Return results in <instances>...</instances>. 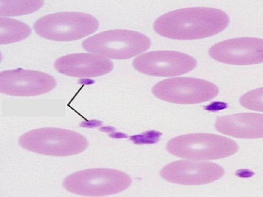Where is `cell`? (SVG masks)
Wrapping results in <instances>:
<instances>
[{
	"mask_svg": "<svg viewBox=\"0 0 263 197\" xmlns=\"http://www.w3.org/2000/svg\"><path fill=\"white\" fill-rule=\"evenodd\" d=\"M229 24V15L223 11L209 7H192L162 15L155 22L154 29L164 37L194 40L218 34Z\"/></svg>",
	"mask_w": 263,
	"mask_h": 197,
	"instance_id": "1",
	"label": "cell"
},
{
	"mask_svg": "<svg viewBox=\"0 0 263 197\" xmlns=\"http://www.w3.org/2000/svg\"><path fill=\"white\" fill-rule=\"evenodd\" d=\"M18 143L24 150L54 157L76 155L88 146L87 138L76 131L50 127L30 130L20 136Z\"/></svg>",
	"mask_w": 263,
	"mask_h": 197,
	"instance_id": "2",
	"label": "cell"
},
{
	"mask_svg": "<svg viewBox=\"0 0 263 197\" xmlns=\"http://www.w3.org/2000/svg\"><path fill=\"white\" fill-rule=\"evenodd\" d=\"M167 150L179 158L207 161L230 157L238 151V146L233 140L223 136L195 133L172 139Z\"/></svg>",
	"mask_w": 263,
	"mask_h": 197,
	"instance_id": "3",
	"label": "cell"
},
{
	"mask_svg": "<svg viewBox=\"0 0 263 197\" xmlns=\"http://www.w3.org/2000/svg\"><path fill=\"white\" fill-rule=\"evenodd\" d=\"M132 184L130 177L112 169H90L69 175L63 182L66 190L86 196H104L119 193Z\"/></svg>",
	"mask_w": 263,
	"mask_h": 197,
	"instance_id": "4",
	"label": "cell"
},
{
	"mask_svg": "<svg viewBox=\"0 0 263 197\" xmlns=\"http://www.w3.org/2000/svg\"><path fill=\"white\" fill-rule=\"evenodd\" d=\"M100 24L92 15L78 12L48 14L39 19L34 29L39 36L58 42L79 40L93 34Z\"/></svg>",
	"mask_w": 263,
	"mask_h": 197,
	"instance_id": "5",
	"label": "cell"
},
{
	"mask_svg": "<svg viewBox=\"0 0 263 197\" xmlns=\"http://www.w3.org/2000/svg\"><path fill=\"white\" fill-rule=\"evenodd\" d=\"M149 37L137 31L112 30L103 31L83 41L82 47L88 52L112 60H127L149 49Z\"/></svg>",
	"mask_w": 263,
	"mask_h": 197,
	"instance_id": "6",
	"label": "cell"
},
{
	"mask_svg": "<svg viewBox=\"0 0 263 197\" xmlns=\"http://www.w3.org/2000/svg\"><path fill=\"white\" fill-rule=\"evenodd\" d=\"M215 84L192 77H176L162 81L152 89L159 100L178 104H195L207 102L219 94Z\"/></svg>",
	"mask_w": 263,
	"mask_h": 197,
	"instance_id": "7",
	"label": "cell"
},
{
	"mask_svg": "<svg viewBox=\"0 0 263 197\" xmlns=\"http://www.w3.org/2000/svg\"><path fill=\"white\" fill-rule=\"evenodd\" d=\"M135 69L145 75L173 77L194 70L197 62L193 57L179 52L161 51L147 52L134 60Z\"/></svg>",
	"mask_w": 263,
	"mask_h": 197,
	"instance_id": "8",
	"label": "cell"
},
{
	"mask_svg": "<svg viewBox=\"0 0 263 197\" xmlns=\"http://www.w3.org/2000/svg\"><path fill=\"white\" fill-rule=\"evenodd\" d=\"M55 78L43 72L18 68L0 73V92L15 96H33L52 91Z\"/></svg>",
	"mask_w": 263,
	"mask_h": 197,
	"instance_id": "9",
	"label": "cell"
},
{
	"mask_svg": "<svg viewBox=\"0 0 263 197\" xmlns=\"http://www.w3.org/2000/svg\"><path fill=\"white\" fill-rule=\"evenodd\" d=\"M224 173V169L217 164L186 160L171 163L160 171L161 178L167 182L186 186L212 183Z\"/></svg>",
	"mask_w": 263,
	"mask_h": 197,
	"instance_id": "10",
	"label": "cell"
},
{
	"mask_svg": "<svg viewBox=\"0 0 263 197\" xmlns=\"http://www.w3.org/2000/svg\"><path fill=\"white\" fill-rule=\"evenodd\" d=\"M209 53L213 59L227 64H260L263 62V40L255 37L227 40L213 45Z\"/></svg>",
	"mask_w": 263,
	"mask_h": 197,
	"instance_id": "11",
	"label": "cell"
},
{
	"mask_svg": "<svg viewBox=\"0 0 263 197\" xmlns=\"http://www.w3.org/2000/svg\"><path fill=\"white\" fill-rule=\"evenodd\" d=\"M54 68L63 75L72 77L92 78L106 75L112 71L114 64L106 57L87 53H77L60 57Z\"/></svg>",
	"mask_w": 263,
	"mask_h": 197,
	"instance_id": "12",
	"label": "cell"
},
{
	"mask_svg": "<svg viewBox=\"0 0 263 197\" xmlns=\"http://www.w3.org/2000/svg\"><path fill=\"white\" fill-rule=\"evenodd\" d=\"M215 127L219 133L234 137L262 138L263 115L244 113L218 117Z\"/></svg>",
	"mask_w": 263,
	"mask_h": 197,
	"instance_id": "13",
	"label": "cell"
},
{
	"mask_svg": "<svg viewBox=\"0 0 263 197\" xmlns=\"http://www.w3.org/2000/svg\"><path fill=\"white\" fill-rule=\"evenodd\" d=\"M31 34V29L27 24L11 18H0V44L17 43Z\"/></svg>",
	"mask_w": 263,
	"mask_h": 197,
	"instance_id": "14",
	"label": "cell"
},
{
	"mask_svg": "<svg viewBox=\"0 0 263 197\" xmlns=\"http://www.w3.org/2000/svg\"><path fill=\"white\" fill-rule=\"evenodd\" d=\"M44 1H1L0 15L15 16L34 13L42 7Z\"/></svg>",
	"mask_w": 263,
	"mask_h": 197,
	"instance_id": "15",
	"label": "cell"
},
{
	"mask_svg": "<svg viewBox=\"0 0 263 197\" xmlns=\"http://www.w3.org/2000/svg\"><path fill=\"white\" fill-rule=\"evenodd\" d=\"M240 104L245 108L262 112V88L243 95L240 98Z\"/></svg>",
	"mask_w": 263,
	"mask_h": 197,
	"instance_id": "16",
	"label": "cell"
}]
</instances>
